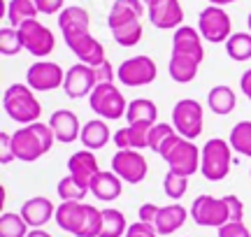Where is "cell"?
Masks as SVG:
<instances>
[{
  "instance_id": "obj_1",
  "label": "cell",
  "mask_w": 251,
  "mask_h": 237,
  "mask_svg": "<svg viewBox=\"0 0 251 237\" xmlns=\"http://www.w3.org/2000/svg\"><path fill=\"white\" fill-rule=\"evenodd\" d=\"M56 142V135L49 123L35 121V123H28V126L19 128L17 133H12V149L17 161L24 163H35L40 161L45 154L51 151V146Z\"/></svg>"
},
{
  "instance_id": "obj_2",
  "label": "cell",
  "mask_w": 251,
  "mask_h": 237,
  "mask_svg": "<svg viewBox=\"0 0 251 237\" xmlns=\"http://www.w3.org/2000/svg\"><path fill=\"white\" fill-rule=\"evenodd\" d=\"M2 110L12 121L17 123H35L40 121L42 114V105L35 98V91L28 84H12L2 93Z\"/></svg>"
},
{
  "instance_id": "obj_3",
  "label": "cell",
  "mask_w": 251,
  "mask_h": 237,
  "mask_svg": "<svg viewBox=\"0 0 251 237\" xmlns=\"http://www.w3.org/2000/svg\"><path fill=\"white\" fill-rule=\"evenodd\" d=\"M233 165V146L224 137H212L202 146V158H200V172L207 182H224L230 174Z\"/></svg>"
},
{
  "instance_id": "obj_4",
  "label": "cell",
  "mask_w": 251,
  "mask_h": 237,
  "mask_svg": "<svg viewBox=\"0 0 251 237\" xmlns=\"http://www.w3.org/2000/svg\"><path fill=\"white\" fill-rule=\"evenodd\" d=\"M191 216L198 226L202 228H221L226 223H230V205L228 198H214V195H198L191 205Z\"/></svg>"
},
{
  "instance_id": "obj_5",
  "label": "cell",
  "mask_w": 251,
  "mask_h": 237,
  "mask_svg": "<svg viewBox=\"0 0 251 237\" xmlns=\"http://www.w3.org/2000/svg\"><path fill=\"white\" fill-rule=\"evenodd\" d=\"M89 105L105 121H119L128 112V100L117 89V84H98L89 95Z\"/></svg>"
},
{
  "instance_id": "obj_6",
  "label": "cell",
  "mask_w": 251,
  "mask_h": 237,
  "mask_svg": "<svg viewBox=\"0 0 251 237\" xmlns=\"http://www.w3.org/2000/svg\"><path fill=\"white\" fill-rule=\"evenodd\" d=\"M198 30L205 42L212 45H226L228 37L233 35V21L230 14L219 5H207L200 14H198Z\"/></svg>"
},
{
  "instance_id": "obj_7",
  "label": "cell",
  "mask_w": 251,
  "mask_h": 237,
  "mask_svg": "<svg viewBox=\"0 0 251 237\" xmlns=\"http://www.w3.org/2000/svg\"><path fill=\"white\" fill-rule=\"evenodd\" d=\"M202 123H205V110L202 105L193 98H181L179 102H175L172 107V126L186 140L196 142L198 137L202 135Z\"/></svg>"
},
{
  "instance_id": "obj_8",
  "label": "cell",
  "mask_w": 251,
  "mask_h": 237,
  "mask_svg": "<svg viewBox=\"0 0 251 237\" xmlns=\"http://www.w3.org/2000/svg\"><path fill=\"white\" fill-rule=\"evenodd\" d=\"M163 161L168 163L172 172L181 174V177H191V174L200 172V158H202V149H198V144H193V140L186 137H177V142L161 156Z\"/></svg>"
},
{
  "instance_id": "obj_9",
  "label": "cell",
  "mask_w": 251,
  "mask_h": 237,
  "mask_svg": "<svg viewBox=\"0 0 251 237\" xmlns=\"http://www.w3.org/2000/svg\"><path fill=\"white\" fill-rule=\"evenodd\" d=\"M19 35H21V45L28 54H33L35 58H47L56 49V35L45 26L40 24L37 19H28L19 26Z\"/></svg>"
},
{
  "instance_id": "obj_10",
  "label": "cell",
  "mask_w": 251,
  "mask_h": 237,
  "mask_svg": "<svg viewBox=\"0 0 251 237\" xmlns=\"http://www.w3.org/2000/svg\"><path fill=\"white\" fill-rule=\"evenodd\" d=\"M156 63H153L151 56H133V58H126L124 63L119 65L117 70V79L124 86H130V89H137V86H149V84L156 82Z\"/></svg>"
},
{
  "instance_id": "obj_11",
  "label": "cell",
  "mask_w": 251,
  "mask_h": 237,
  "mask_svg": "<svg viewBox=\"0 0 251 237\" xmlns=\"http://www.w3.org/2000/svg\"><path fill=\"white\" fill-rule=\"evenodd\" d=\"M112 172H117L128 184H142L149 174V163L142 156V151L117 149V154L112 156Z\"/></svg>"
},
{
  "instance_id": "obj_12",
  "label": "cell",
  "mask_w": 251,
  "mask_h": 237,
  "mask_svg": "<svg viewBox=\"0 0 251 237\" xmlns=\"http://www.w3.org/2000/svg\"><path fill=\"white\" fill-rule=\"evenodd\" d=\"M26 84L33 91H40V93L54 91V89H61L65 84V72H63V68L58 63L42 58V61H35L28 68Z\"/></svg>"
},
{
  "instance_id": "obj_13",
  "label": "cell",
  "mask_w": 251,
  "mask_h": 237,
  "mask_svg": "<svg viewBox=\"0 0 251 237\" xmlns=\"http://www.w3.org/2000/svg\"><path fill=\"white\" fill-rule=\"evenodd\" d=\"M98 86V77H96V68L86 63H75L72 68L65 70V84L63 91L72 100H81L89 98L93 89Z\"/></svg>"
},
{
  "instance_id": "obj_14",
  "label": "cell",
  "mask_w": 251,
  "mask_h": 237,
  "mask_svg": "<svg viewBox=\"0 0 251 237\" xmlns=\"http://www.w3.org/2000/svg\"><path fill=\"white\" fill-rule=\"evenodd\" d=\"M65 45L72 54L79 58V63L86 65H100L102 61H107L105 56V47L102 42H98L96 37L91 35V30H84V33H72V35H63Z\"/></svg>"
},
{
  "instance_id": "obj_15",
  "label": "cell",
  "mask_w": 251,
  "mask_h": 237,
  "mask_svg": "<svg viewBox=\"0 0 251 237\" xmlns=\"http://www.w3.org/2000/svg\"><path fill=\"white\" fill-rule=\"evenodd\" d=\"M172 54L193 58L198 63L205 61V47H202V35L193 26H179L172 35Z\"/></svg>"
},
{
  "instance_id": "obj_16",
  "label": "cell",
  "mask_w": 251,
  "mask_h": 237,
  "mask_svg": "<svg viewBox=\"0 0 251 237\" xmlns=\"http://www.w3.org/2000/svg\"><path fill=\"white\" fill-rule=\"evenodd\" d=\"M149 21L161 30H177L184 26V7L179 0H158L156 5L147 7Z\"/></svg>"
},
{
  "instance_id": "obj_17",
  "label": "cell",
  "mask_w": 251,
  "mask_h": 237,
  "mask_svg": "<svg viewBox=\"0 0 251 237\" xmlns=\"http://www.w3.org/2000/svg\"><path fill=\"white\" fill-rule=\"evenodd\" d=\"M51 130L56 135V142H63V144H72L81 137V126H79V118L72 110H56L49 121H47Z\"/></svg>"
},
{
  "instance_id": "obj_18",
  "label": "cell",
  "mask_w": 251,
  "mask_h": 237,
  "mask_svg": "<svg viewBox=\"0 0 251 237\" xmlns=\"http://www.w3.org/2000/svg\"><path fill=\"white\" fill-rule=\"evenodd\" d=\"M56 223L58 228L70 233V235L79 237L84 230V221H86V202H61L56 207Z\"/></svg>"
},
{
  "instance_id": "obj_19",
  "label": "cell",
  "mask_w": 251,
  "mask_h": 237,
  "mask_svg": "<svg viewBox=\"0 0 251 237\" xmlns=\"http://www.w3.org/2000/svg\"><path fill=\"white\" fill-rule=\"evenodd\" d=\"M100 172V165H98V158L91 149H81V151H75V154L68 158V174H72L75 179L84 186L91 189V182L93 177Z\"/></svg>"
},
{
  "instance_id": "obj_20",
  "label": "cell",
  "mask_w": 251,
  "mask_h": 237,
  "mask_svg": "<svg viewBox=\"0 0 251 237\" xmlns=\"http://www.w3.org/2000/svg\"><path fill=\"white\" fill-rule=\"evenodd\" d=\"M144 14H147V5L142 0H114V5L107 14V26L109 30H114V28H121L126 24L142 21Z\"/></svg>"
},
{
  "instance_id": "obj_21",
  "label": "cell",
  "mask_w": 251,
  "mask_h": 237,
  "mask_svg": "<svg viewBox=\"0 0 251 237\" xmlns=\"http://www.w3.org/2000/svg\"><path fill=\"white\" fill-rule=\"evenodd\" d=\"M30 228H42L47 226L51 219H56V205L49 198H42V195H35L21 205V212H19Z\"/></svg>"
},
{
  "instance_id": "obj_22",
  "label": "cell",
  "mask_w": 251,
  "mask_h": 237,
  "mask_svg": "<svg viewBox=\"0 0 251 237\" xmlns=\"http://www.w3.org/2000/svg\"><path fill=\"white\" fill-rule=\"evenodd\" d=\"M188 214H191V212H188L184 205H179V202L165 205V207H161L158 216L153 221V228H156L158 235H172V233H177V230L186 223Z\"/></svg>"
},
{
  "instance_id": "obj_23",
  "label": "cell",
  "mask_w": 251,
  "mask_h": 237,
  "mask_svg": "<svg viewBox=\"0 0 251 237\" xmlns=\"http://www.w3.org/2000/svg\"><path fill=\"white\" fill-rule=\"evenodd\" d=\"M91 193H93V198L105 202L117 200L119 195L124 193V179L117 172H112V170H100L93 177V182H91Z\"/></svg>"
},
{
  "instance_id": "obj_24",
  "label": "cell",
  "mask_w": 251,
  "mask_h": 237,
  "mask_svg": "<svg viewBox=\"0 0 251 237\" xmlns=\"http://www.w3.org/2000/svg\"><path fill=\"white\" fill-rule=\"evenodd\" d=\"M149 130L151 126L147 123H128L126 128L114 133V144L117 149H135V151H142L149 146Z\"/></svg>"
},
{
  "instance_id": "obj_25",
  "label": "cell",
  "mask_w": 251,
  "mask_h": 237,
  "mask_svg": "<svg viewBox=\"0 0 251 237\" xmlns=\"http://www.w3.org/2000/svg\"><path fill=\"white\" fill-rule=\"evenodd\" d=\"M112 130H109L107 121L105 118H91V121H86L84 126H81V144H84V149H91V151H98V149H102V146L109 144V140H112Z\"/></svg>"
},
{
  "instance_id": "obj_26",
  "label": "cell",
  "mask_w": 251,
  "mask_h": 237,
  "mask_svg": "<svg viewBox=\"0 0 251 237\" xmlns=\"http://www.w3.org/2000/svg\"><path fill=\"white\" fill-rule=\"evenodd\" d=\"M58 28L63 35H72V33H84L91 28V14L84 7L70 5L58 14Z\"/></svg>"
},
{
  "instance_id": "obj_27",
  "label": "cell",
  "mask_w": 251,
  "mask_h": 237,
  "mask_svg": "<svg viewBox=\"0 0 251 237\" xmlns=\"http://www.w3.org/2000/svg\"><path fill=\"white\" fill-rule=\"evenodd\" d=\"M207 107L214 114H219V117H228L237 107V95H235V91L230 86L219 84V86H214L212 91L207 93Z\"/></svg>"
},
{
  "instance_id": "obj_28",
  "label": "cell",
  "mask_w": 251,
  "mask_h": 237,
  "mask_svg": "<svg viewBox=\"0 0 251 237\" xmlns=\"http://www.w3.org/2000/svg\"><path fill=\"white\" fill-rule=\"evenodd\" d=\"M158 107L156 102L149 100V98H135V100L128 102V112H126V121L128 123H147V126H153L158 123Z\"/></svg>"
},
{
  "instance_id": "obj_29",
  "label": "cell",
  "mask_w": 251,
  "mask_h": 237,
  "mask_svg": "<svg viewBox=\"0 0 251 237\" xmlns=\"http://www.w3.org/2000/svg\"><path fill=\"white\" fill-rule=\"evenodd\" d=\"M177 137H179V133L175 130L172 123H153L151 130H149V149L153 154L163 156L177 142Z\"/></svg>"
},
{
  "instance_id": "obj_30",
  "label": "cell",
  "mask_w": 251,
  "mask_h": 237,
  "mask_svg": "<svg viewBox=\"0 0 251 237\" xmlns=\"http://www.w3.org/2000/svg\"><path fill=\"white\" fill-rule=\"evenodd\" d=\"M198 70H200V63L193 61V58H186V56H170V63H168V72L177 84H191L198 77Z\"/></svg>"
},
{
  "instance_id": "obj_31",
  "label": "cell",
  "mask_w": 251,
  "mask_h": 237,
  "mask_svg": "<svg viewBox=\"0 0 251 237\" xmlns=\"http://www.w3.org/2000/svg\"><path fill=\"white\" fill-rule=\"evenodd\" d=\"M56 193H58V198H61L63 202H81L86 200V195L91 193L89 186H84V184H79L72 174H65V177H61L58 179V184H56Z\"/></svg>"
},
{
  "instance_id": "obj_32",
  "label": "cell",
  "mask_w": 251,
  "mask_h": 237,
  "mask_svg": "<svg viewBox=\"0 0 251 237\" xmlns=\"http://www.w3.org/2000/svg\"><path fill=\"white\" fill-rule=\"evenodd\" d=\"M126 230H128V221H126L124 212L114 210V207L102 210V230H100V237H124Z\"/></svg>"
},
{
  "instance_id": "obj_33",
  "label": "cell",
  "mask_w": 251,
  "mask_h": 237,
  "mask_svg": "<svg viewBox=\"0 0 251 237\" xmlns=\"http://www.w3.org/2000/svg\"><path fill=\"white\" fill-rule=\"evenodd\" d=\"M40 9H37L35 0H9L7 5V19L14 28H19L28 19H37Z\"/></svg>"
},
{
  "instance_id": "obj_34",
  "label": "cell",
  "mask_w": 251,
  "mask_h": 237,
  "mask_svg": "<svg viewBox=\"0 0 251 237\" xmlns=\"http://www.w3.org/2000/svg\"><path fill=\"white\" fill-rule=\"evenodd\" d=\"M226 54L237 63H244L251 58V33H233L226 42Z\"/></svg>"
},
{
  "instance_id": "obj_35",
  "label": "cell",
  "mask_w": 251,
  "mask_h": 237,
  "mask_svg": "<svg viewBox=\"0 0 251 237\" xmlns=\"http://www.w3.org/2000/svg\"><path fill=\"white\" fill-rule=\"evenodd\" d=\"M228 142H230L235 154L251 158V121L235 123L233 130H230V140H228Z\"/></svg>"
},
{
  "instance_id": "obj_36",
  "label": "cell",
  "mask_w": 251,
  "mask_h": 237,
  "mask_svg": "<svg viewBox=\"0 0 251 237\" xmlns=\"http://www.w3.org/2000/svg\"><path fill=\"white\" fill-rule=\"evenodd\" d=\"M28 223L21 214L2 212L0 214V237H28Z\"/></svg>"
},
{
  "instance_id": "obj_37",
  "label": "cell",
  "mask_w": 251,
  "mask_h": 237,
  "mask_svg": "<svg viewBox=\"0 0 251 237\" xmlns=\"http://www.w3.org/2000/svg\"><path fill=\"white\" fill-rule=\"evenodd\" d=\"M144 35V28H142V21H133V24H126L121 28H114L112 30V37L119 47H135L140 45V40Z\"/></svg>"
},
{
  "instance_id": "obj_38",
  "label": "cell",
  "mask_w": 251,
  "mask_h": 237,
  "mask_svg": "<svg viewBox=\"0 0 251 237\" xmlns=\"http://www.w3.org/2000/svg\"><path fill=\"white\" fill-rule=\"evenodd\" d=\"M21 49H24V45H21L19 28H14V26L0 28V54L2 56H17Z\"/></svg>"
},
{
  "instance_id": "obj_39",
  "label": "cell",
  "mask_w": 251,
  "mask_h": 237,
  "mask_svg": "<svg viewBox=\"0 0 251 237\" xmlns=\"http://www.w3.org/2000/svg\"><path fill=\"white\" fill-rule=\"evenodd\" d=\"M163 191L170 200H181L188 191V177H181V174L168 170L165 179H163Z\"/></svg>"
},
{
  "instance_id": "obj_40",
  "label": "cell",
  "mask_w": 251,
  "mask_h": 237,
  "mask_svg": "<svg viewBox=\"0 0 251 237\" xmlns=\"http://www.w3.org/2000/svg\"><path fill=\"white\" fill-rule=\"evenodd\" d=\"M219 237H251V230L244 226V221H230L219 228Z\"/></svg>"
},
{
  "instance_id": "obj_41",
  "label": "cell",
  "mask_w": 251,
  "mask_h": 237,
  "mask_svg": "<svg viewBox=\"0 0 251 237\" xmlns=\"http://www.w3.org/2000/svg\"><path fill=\"white\" fill-rule=\"evenodd\" d=\"M124 237H158L156 228H153V223H144V221H137L133 226H128Z\"/></svg>"
},
{
  "instance_id": "obj_42",
  "label": "cell",
  "mask_w": 251,
  "mask_h": 237,
  "mask_svg": "<svg viewBox=\"0 0 251 237\" xmlns=\"http://www.w3.org/2000/svg\"><path fill=\"white\" fill-rule=\"evenodd\" d=\"M14 161H17V156H14V149H12V135L0 133V163L9 165Z\"/></svg>"
},
{
  "instance_id": "obj_43",
  "label": "cell",
  "mask_w": 251,
  "mask_h": 237,
  "mask_svg": "<svg viewBox=\"0 0 251 237\" xmlns=\"http://www.w3.org/2000/svg\"><path fill=\"white\" fill-rule=\"evenodd\" d=\"M96 77H98V84H114L117 82V70L109 61H102L100 65H96Z\"/></svg>"
},
{
  "instance_id": "obj_44",
  "label": "cell",
  "mask_w": 251,
  "mask_h": 237,
  "mask_svg": "<svg viewBox=\"0 0 251 237\" xmlns=\"http://www.w3.org/2000/svg\"><path fill=\"white\" fill-rule=\"evenodd\" d=\"M37 2V9H40V14H61L63 5H65V0H35Z\"/></svg>"
},
{
  "instance_id": "obj_45",
  "label": "cell",
  "mask_w": 251,
  "mask_h": 237,
  "mask_svg": "<svg viewBox=\"0 0 251 237\" xmlns=\"http://www.w3.org/2000/svg\"><path fill=\"white\" fill-rule=\"evenodd\" d=\"M158 212H161L158 205H153V202H144L142 207L137 210V216H140V221H144V223H153L156 216H158Z\"/></svg>"
},
{
  "instance_id": "obj_46",
  "label": "cell",
  "mask_w": 251,
  "mask_h": 237,
  "mask_svg": "<svg viewBox=\"0 0 251 237\" xmlns=\"http://www.w3.org/2000/svg\"><path fill=\"white\" fill-rule=\"evenodd\" d=\"M240 89H242V93L251 100V68L244 70V74L240 77Z\"/></svg>"
},
{
  "instance_id": "obj_47",
  "label": "cell",
  "mask_w": 251,
  "mask_h": 237,
  "mask_svg": "<svg viewBox=\"0 0 251 237\" xmlns=\"http://www.w3.org/2000/svg\"><path fill=\"white\" fill-rule=\"evenodd\" d=\"M28 237H54V235H49L45 228H33L30 233H28Z\"/></svg>"
},
{
  "instance_id": "obj_48",
  "label": "cell",
  "mask_w": 251,
  "mask_h": 237,
  "mask_svg": "<svg viewBox=\"0 0 251 237\" xmlns=\"http://www.w3.org/2000/svg\"><path fill=\"white\" fill-rule=\"evenodd\" d=\"M209 5H219V7H224V5H230V2H237V0H207Z\"/></svg>"
},
{
  "instance_id": "obj_49",
  "label": "cell",
  "mask_w": 251,
  "mask_h": 237,
  "mask_svg": "<svg viewBox=\"0 0 251 237\" xmlns=\"http://www.w3.org/2000/svg\"><path fill=\"white\" fill-rule=\"evenodd\" d=\"M144 5H147V7H151V5H156V2H158V0H142Z\"/></svg>"
},
{
  "instance_id": "obj_50",
  "label": "cell",
  "mask_w": 251,
  "mask_h": 237,
  "mask_svg": "<svg viewBox=\"0 0 251 237\" xmlns=\"http://www.w3.org/2000/svg\"><path fill=\"white\" fill-rule=\"evenodd\" d=\"M247 24H249V33H251V12H249V19H247Z\"/></svg>"
},
{
  "instance_id": "obj_51",
  "label": "cell",
  "mask_w": 251,
  "mask_h": 237,
  "mask_svg": "<svg viewBox=\"0 0 251 237\" xmlns=\"http://www.w3.org/2000/svg\"><path fill=\"white\" fill-rule=\"evenodd\" d=\"M249 174H251V170H249Z\"/></svg>"
}]
</instances>
